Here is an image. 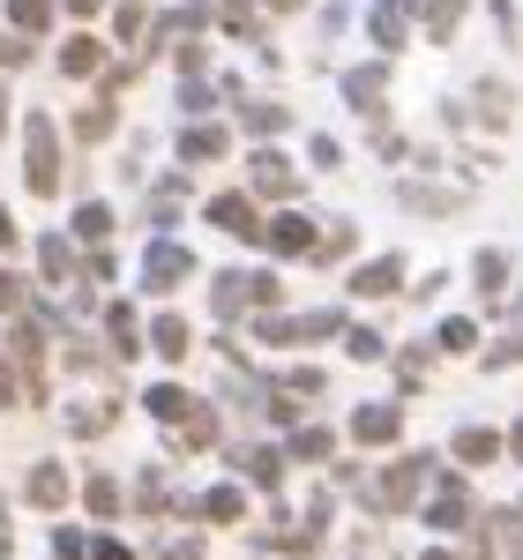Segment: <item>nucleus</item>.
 I'll return each mask as SVG.
<instances>
[{
  "label": "nucleus",
  "mask_w": 523,
  "mask_h": 560,
  "mask_svg": "<svg viewBox=\"0 0 523 560\" xmlns=\"http://www.w3.org/2000/svg\"><path fill=\"white\" fill-rule=\"evenodd\" d=\"M23 142H31V195H60V135H53V120L31 113Z\"/></svg>",
  "instance_id": "f257e3e1"
},
{
  "label": "nucleus",
  "mask_w": 523,
  "mask_h": 560,
  "mask_svg": "<svg viewBox=\"0 0 523 560\" xmlns=\"http://www.w3.org/2000/svg\"><path fill=\"white\" fill-rule=\"evenodd\" d=\"M179 277H187V255H179V247H150V261H142V284H150V292H173Z\"/></svg>",
  "instance_id": "f03ea898"
},
{
  "label": "nucleus",
  "mask_w": 523,
  "mask_h": 560,
  "mask_svg": "<svg viewBox=\"0 0 523 560\" xmlns=\"http://www.w3.org/2000/svg\"><path fill=\"white\" fill-rule=\"evenodd\" d=\"M31 501H38V509H60V501H68V471H60V464H38V471H31Z\"/></svg>",
  "instance_id": "7ed1b4c3"
},
{
  "label": "nucleus",
  "mask_w": 523,
  "mask_h": 560,
  "mask_svg": "<svg viewBox=\"0 0 523 560\" xmlns=\"http://www.w3.org/2000/svg\"><path fill=\"white\" fill-rule=\"evenodd\" d=\"M8 23H15L23 38H38L45 23H53V0H8Z\"/></svg>",
  "instance_id": "20e7f679"
},
{
  "label": "nucleus",
  "mask_w": 523,
  "mask_h": 560,
  "mask_svg": "<svg viewBox=\"0 0 523 560\" xmlns=\"http://www.w3.org/2000/svg\"><path fill=\"white\" fill-rule=\"evenodd\" d=\"M60 68H68V75H90V68H97V38H68L60 45Z\"/></svg>",
  "instance_id": "39448f33"
},
{
  "label": "nucleus",
  "mask_w": 523,
  "mask_h": 560,
  "mask_svg": "<svg viewBox=\"0 0 523 560\" xmlns=\"http://www.w3.org/2000/svg\"><path fill=\"white\" fill-rule=\"evenodd\" d=\"M83 501H90V516H113V509H120V486H113V478H90Z\"/></svg>",
  "instance_id": "423d86ee"
},
{
  "label": "nucleus",
  "mask_w": 523,
  "mask_h": 560,
  "mask_svg": "<svg viewBox=\"0 0 523 560\" xmlns=\"http://www.w3.org/2000/svg\"><path fill=\"white\" fill-rule=\"evenodd\" d=\"M38 261H45V277H53V284H68V269H75V261H68V240H45Z\"/></svg>",
  "instance_id": "0eeeda50"
},
{
  "label": "nucleus",
  "mask_w": 523,
  "mask_h": 560,
  "mask_svg": "<svg viewBox=\"0 0 523 560\" xmlns=\"http://www.w3.org/2000/svg\"><path fill=\"white\" fill-rule=\"evenodd\" d=\"M105 419H113V404H83V411H68V427H75V433H97Z\"/></svg>",
  "instance_id": "6e6552de"
},
{
  "label": "nucleus",
  "mask_w": 523,
  "mask_h": 560,
  "mask_svg": "<svg viewBox=\"0 0 523 560\" xmlns=\"http://www.w3.org/2000/svg\"><path fill=\"white\" fill-rule=\"evenodd\" d=\"M247 217H255V210H247L240 195H224V202H218V224H232V232H247Z\"/></svg>",
  "instance_id": "1a4fd4ad"
},
{
  "label": "nucleus",
  "mask_w": 523,
  "mask_h": 560,
  "mask_svg": "<svg viewBox=\"0 0 523 560\" xmlns=\"http://www.w3.org/2000/svg\"><path fill=\"white\" fill-rule=\"evenodd\" d=\"M113 345L135 359V314H128V306H113Z\"/></svg>",
  "instance_id": "9d476101"
},
{
  "label": "nucleus",
  "mask_w": 523,
  "mask_h": 560,
  "mask_svg": "<svg viewBox=\"0 0 523 560\" xmlns=\"http://www.w3.org/2000/svg\"><path fill=\"white\" fill-rule=\"evenodd\" d=\"M75 224H83V240H105V224H113V217L97 210V202H83V210H75Z\"/></svg>",
  "instance_id": "9b49d317"
},
{
  "label": "nucleus",
  "mask_w": 523,
  "mask_h": 560,
  "mask_svg": "<svg viewBox=\"0 0 523 560\" xmlns=\"http://www.w3.org/2000/svg\"><path fill=\"white\" fill-rule=\"evenodd\" d=\"M158 351L179 359V351H187V322H165V329H158Z\"/></svg>",
  "instance_id": "f8f14e48"
},
{
  "label": "nucleus",
  "mask_w": 523,
  "mask_h": 560,
  "mask_svg": "<svg viewBox=\"0 0 523 560\" xmlns=\"http://www.w3.org/2000/svg\"><path fill=\"white\" fill-rule=\"evenodd\" d=\"M390 427H396L390 411H359V433H367V441H390Z\"/></svg>",
  "instance_id": "ddd939ff"
},
{
  "label": "nucleus",
  "mask_w": 523,
  "mask_h": 560,
  "mask_svg": "<svg viewBox=\"0 0 523 560\" xmlns=\"http://www.w3.org/2000/svg\"><path fill=\"white\" fill-rule=\"evenodd\" d=\"M0 68H31V45H23V38H0Z\"/></svg>",
  "instance_id": "4468645a"
},
{
  "label": "nucleus",
  "mask_w": 523,
  "mask_h": 560,
  "mask_svg": "<svg viewBox=\"0 0 523 560\" xmlns=\"http://www.w3.org/2000/svg\"><path fill=\"white\" fill-rule=\"evenodd\" d=\"M15 306H23V284H15V277H8V269H0V322H8V314H15Z\"/></svg>",
  "instance_id": "2eb2a0df"
},
{
  "label": "nucleus",
  "mask_w": 523,
  "mask_h": 560,
  "mask_svg": "<svg viewBox=\"0 0 523 560\" xmlns=\"http://www.w3.org/2000/svg\"><path fill=\"white\" fill-rule=\"evenodd\" d=\"M53 560H83V538L75 530H53Z\"/></svg>",
  "instance_id": "dca6fc26"
},
{
  "label": "nucleus",
  "mask_w": 523,
  "mask_h": 560,
  "mask_svg": "<svg viewBox=\"0 0 523 560\" xmlns=\"http://www.w3.org/2000/svg\"><path fill=\"white\" fill-rule=\"evenodd\" d=\"M97 560H135L128 546H113V538H97Z\"/></svg>",
  "instance_id": "f3484780"
},
{
  "label": "nucleus",
  "mask_w": 523,
  "mask_h": 560,
  "mask_svg": "<svg viewBox=\"0 0 523 560\" xmlns=\"http://www.w3.org/2000/svg\"><path fill=\"white\" fill-rule=\"evenodd\" d=\"M8 396H15V374H8V359H0V411H8Z\"/></svg>",
  "instance_id": "a211bd4d"
},
{
  "label": "nucleus",
  "mask_w": 523,
  "mask_h": 560,
  "mask_svg": "<svg viewBox=\"0 0 523 560\" xmlns=\"http://www.w3.org/2000/svg\"><path fill=\"white\" fill-rule=\"evenodd\" d=\"M0 247H15V224H8V210H0Z\"/></svg>",
  "instance_id": "6ab92c4d"
},
{
  "label": "nucleus",
  "mask_w": 523,
  "mask_h": 560,
  "mask_svg": "<svg viewBox=\"0 0 523 560\" xmlns=\"http://www.w3.org/2000/svg\"><path fill=\"white\" fill-rule=\"evenodd\" d=\"M68 15H97V0H68Z\"/></svg>",
  "instance_id": "aec40b11"
}]
</instances>
